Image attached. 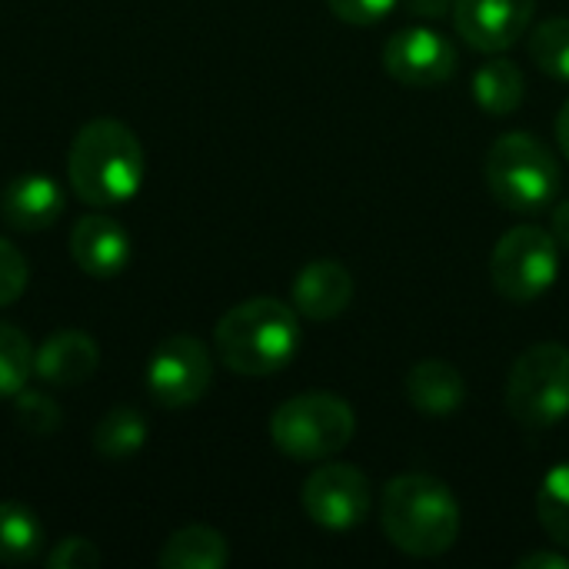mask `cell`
<instances>
[{"label":"cell","instance_id":"cell-1","mask_svg":"<svg viewBox=\"0 0 569 569\" xmlns=\"http://www.w3.org/2000/svg\"><path fill=\"white\" fill-rule=\"evenodd\" d=\"M380 527L400 553L433 560L450 553L460 540L463 510L443 480L430 473H403L383 487Z\"/></svg>","mask_w":569,"mask_h":569},{"label":"cell","instance_id":"cell-2","mask_svg":"<svg viewBox=\"0 0 569 569\" xmlns=\"http://www.w3.org/2000/svg\"><path fill=\"white\" fill-rule=\"evenodd\" d=\"M143 167L140 137L113 117L83 123L67 153L70 187L90 207H117L133 200L143 183Z\"/></svg>","mask_w":569,"mask_h":569},{"label":"cell","instance_id":"cell-3","mask_svg":"<svg viewBox=\"0 0 569 569\" xmlns=\"http://www.w3.org/2000/svg\"><path fill=\"white\" fill-rule=\"evenodd\" d=\"M300 313L277 297H250L230 307L213 330L217 357L240 377H270L300 350Z\"/></svg>","mask_w":569,"mask_h":569},{"label":"cell","instance_id":"cell-4","mask_svg":"<svg viewBox=\"0 0 569 569\" xmlns=\"http://www.w3.org/2000/svg\"><path fill=\"white\" fill-rule=\"evenodd\" d=\"M357 433L353 407L337 393H300L283 400L270 417L273 447L297 463H323L350 447Z\"/></svg>","mask_w":569,"mask_h":569},{"label":"cell","instance_id":"cell-5","mask_svg":"<svg viewBox=\"0 0 569 569\" xmlns=\"http://www.w3.org/2000/svg\"><path fill=\"white\" fill-rule=\"evenodd\" d=\"M560 160L540 137L527 130L503 133L487 153V187L507 210H543L560 193Z\"/></svg>","mask_w":569,"mask_h":569},{"label":"cell","instance_id":"cell-6","mask_svg":"<svg viewBox=\"0 0 569 569\" xmlns=\"http://www.w3.org/2000/svg\"><path fill=\"white\" fill-rule=\"evenodd\" d=\"M507 410L527 430H550L569 417V350L563 343H533L507 380Z\"/></svg>","mask_w":569,"mask_h":569},{"label":"cell","instance_id":"cell-7","mask_svg":"<svg viewBox=\"0 0 569 569\" xmlns=\"http://www.w3.org/2000/svg\"><path fill=\"white\" fill-rule=\"evenodd\" d=\"M560 273V243L550 230L523 223L507 230L490 253V280L510 303L540 300Z\"/></svg>","mask_w":569,"mask_h":569},{"label":"cell","instance_id":"cell-8","mask_svg":"<svg viewBox=\"0 0 569 569\" xmlns=\"http://www.w3.org/2000/svg\"><path fill=\"white\" fill-rule=\"evenodd\" d=\"M213 383V360L203 340L173 333L160 340L147 360V390L163 410H187Z\"/></svg>","mask_w":569,"mask_h":569},{"label":"cell","instance_id":"cell-9","mask_svg":"<svg viewBox=\"0 0 569 569\" xmlns=\"http://www.w3.org/2000/svg\"><path fill=\"white\" fill-rule=\"evenodd\" d=\"M300 503H303V513L317 527L343 533V530L360 527L370 517L373 487L367 473L350 463H320L307 477L300 490Z\"/></svg>","mask_w":569,"mask_h":569},{"label":"cell","instance_id":"cell-10","mask_svg":"<svg viewBox=\"0 0 569 569\" xmlns=\"http://www.w3.org/2000/svg\"><path fill=\"white\" fill-rule=\"evenodd\" d=\"M457 63H460L457 43L433 27L397 30L383 43V70L403 87L427 90L447 83L457 73Z\"/></svg>","mask_w":569,"mask_h":569},{"label":"cell","instance_id":"cell-11","mask_svg":"<svg viewBox=\"0 0 569 569\" xmlns=\"http://www.w3.org/2000/svg\"><path fill=\"white\" fill-rule=\"evenodd\" d=\"M537 0H457L453 27L467 47L480 53H503L527 37Z\"/></svg>","mask_w":569,"mask_h":569},{"label":"cell","instance_id":"cell-12","mask_svg":"<svg viewBox=\"0 0 569 569\" xmlns=\"http://www.w3.org/2000/svg\"><path fill=\"white\" fill-rule=\"evenodd\" d=\"M70 257L93 280H113L130 267L127 230L103 213H87L70 230Z\"/></svg>","mask_w":569,"mask_h":569},{"label":"cell","instance_id":"cell-13","mask_svg":"<svg viewBox=\"0 0 569 569\" xmlns=\"http://www.w3.org/2000/svg\"><path fill=\"white\" fill-rule=\"evenodd\" d=\"M67 210L63 187L43 173H20L0 193V217L23 233L50 230Z\"/></svg>","mask_w":569,"mask_h":569},{"label":"cell","instance_id":"cell-14","mask_svg":"<svg viewBox=\"0 0 569 569\" xmlns=\"http://www.w3.org/2000/svg\"><path fill=\"white\" fill-rule=\"evenodd\" d=\"M353 273L340 260H313L293 280V310L307 320H333L353 300Z\"/></svg>","mask_w":569,"mask_h":569},{"label":"cell","instance_id":"cell-15","mask_svg":"<svg viewBox=\"0 0 569 569\" xmlns=\"http://www.w3.org/2000/svg\"><path fill=\"white\" fill-rule=\"evenodd\" d=\"M100 350L83 330H60L33 350V377L50 387H80L97 373Z\"/></svg>","mask_w":569,"mask_h":569},{"label":"cell","instance_id":"cell-16","mask_svg":"<svg viewBox=\"0 0 569 569\" xmlns=\"http://www.w3.org/2000/svg\"><path fill=\"white\" fill-rule=\"evenodd\" d=\"M407 400L423 417H453L467 400V380L463 373L440 357H427L413 363L407 373Z\"/></svg>","mask_w":569,"mask_h":569},{"label":"cell","instance_id":"cell-17","mask_svg":"<svg viewBox=\"0 0 569 569\" xmlns=\"http://www.w3.org/2000/svg\"><path fill=\"white\" fill-rule=\"evenodd\" d=\"M230 563V543L213 527H183L157 553L160 569H223Z\"/></svg>","mask_w":569,"mask_h":569},{"label":"cell","instance_id":"cell-18","mask_svg":"<svg viewBox=\"0 0 569 569\" xmlns=\"http://www.w3.org/2000/svg\"><path fill=\"white\" fill-rule=\"evenodd\" d=\"M523 93H527V77L507 57H493L473 73V97L480 110H487L490 117L513 113L523 103Z\"/></svg>","mask_w":569,"mask_h":569},{"label":"cell","instance_id":"cell-19","mask_svg":"<svg viewBox=\"0 0 569 569\" xmlns=\"http://www.w3.org/2000/svg\"><path fill=\"white\" fill-rule=\"evenodd\" d=\"M43 550V523L40 517L13 500L0 503V563L23 567L37 560Z\"/></svg>","mask_w":569,"mask_h":569},{"label":"cell","instance_id":"cell-20","mask_svg":"<svg viewBox=\"0 0 569 569\" xmlns=\"http://www.w3.org/2000/svg\"><path fill=\"white\" fill-rule=\"evenodd\" d=\"M147 443V420L137 407H113L93 427V450L107 460H127Z\"/></svg>","mask_w":569,"mask_h":569},{"label":"cell","instance_id":"cell-21","mask_svg":"<svg viewBox=\"0 0 569 569\" xmlns=\"http://www.w3.org/2000/svg\"><path fill=\"white\" fill-rule=\"evenodd\" d=\"M537 517L547 537L569 550V460L543 477L537 493Z\"/></svg>","mask_w":569,"mask_h":569},{"label":"cell","instance_id":"cell-22","mask_svg":"<svg viewBox=\"0 0 569 569\" xmlns=\"http://www.w3.org/2000/svg\"><path fill=\"white\" fill-rule=\"evenodd\" d=\"M33 373V347L23 330L0 323V400H13Z\"/></svg>","mask_w":569,"mask_h":569},{"label":"cell","instance_id":"cell-23","mask_svg":"<svg viewBox=\"0 0 569 569\" xmlns=\"http://www.w3.org/2000/svg\"><path fill=\"white\" fill-rule=\"evenodd\" d=\"M530 57L553 80H569V17H550L533 27Z\"/></svg>","mask_w":569,"mask_h":569},{"label":"cell","instance_id":"cell-24","mask_svg":"<svg viewBox=\"0 0 569 569\" xmlns=\"http://www.w3.org/2000/svg\"><path fill=\"white\" fill-rule=\"evenodd\" d=\"M13 417H17V423H20L27 433H33V437H53V433L63 427L60 403L50 400L47 393L27 390V387L13 397Z\"/></svg>","mask_w":569,"mask_h":569},{"label":"cell","instance_id":"cell-25","mask_svg":"<svg viewBox=\"0 0 569 569\" xmlns=\"http://www.w3.org/2000/svg\"><path fill=\"white\" fill-rule=\"evenodd\" d=\"M30 280V267L23 260V253L0 237V307H10L23 297Z\"/></svg>","mask_w":569,"mask_h":569},{"label":"cell","instance_id":"cell-26","mask_svg":"<svg viewBox=\"0 0 569 569\" xmlns=\"http://www.w3.org/2000/svg\"><path fill=\"white\" fill-rule=\"evenodd\" d=\"M103 563V553L87 540V537H67L47 553L50 569H90Z\"/></svg>","mask_w":569,"mask_h":569},{"label":"cell","instance_id":"cell-27","mask_svg":"<svg viewBox=\"0 0 569 569\" xmlns=\"http://www.w3.org/2000/svg\"><path fill=\"white\" fill-rule=\"evenodd\" d=\"M400 0H327V7L333 10V17H340L343 23H353V27H370V23H380L383 17L393 13Z\"/></svg>","mask_w":569,"mask_h":569},{"label":"cell","instance_id":"cell-28","mask_svg":"<svg viewBox=\"0 0 569 569\" xmlns=\"http://www.w3.org/2000/svg\"><path fill=\"white\" fill-rule=\"evenodd\" d=\"M453 3L457 0H407L410 13L423 17V20H440L447 13H453Z\"/></svg>","mask_w":569,"mask_h":569},{"label":"cell","instance_id":"cell-29","mask_svg":"<svg viewBox=\"0 0 569 569\" xmlns=\"http://www.w3.org/2000/svg\"><path fill=\"white\" fill-rule=\"evenodd\" d=\"M517 567L520 569H569V557H563V553H543V550H537V553H527V557H520V560H517Z\"/></svg>","mask_w":569,"mask_h":569},{"label":"cell","instance_id":"cell-30","mask_svg":"<svg viewBox=\"0 0 569 569\" xmlns=\"http://www.w3.org/2000/svg\"><path fill=\"white\" fill-rule=\"evenodd\" d=\"M550 233L557 237V243L563 250H569V197L557 203V210H553V230Z\"/></svg>","mask_w":569,"mask_h":569},{"label":"cell","instance_id":"cell-31","mask_svg":"<svg viewBox=\"0 0 569 569\" xmlns=\"http://www.w3.org/2000/svg\"><path fill=\"white\" fill-rule=\"evenodd\" d=\"M557 140H560V150L567 153L569 160V100L560 107V113H557Z\"/></svg>","mask_w":569,"mask_h":569}]
</instances>
